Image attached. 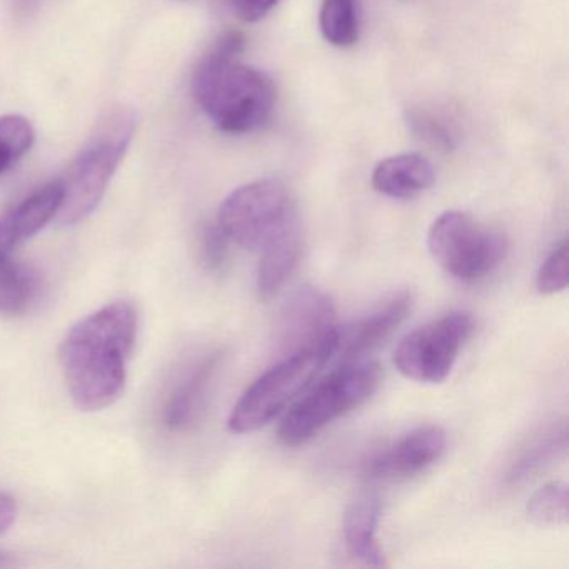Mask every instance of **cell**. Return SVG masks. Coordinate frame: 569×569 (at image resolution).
<instances>
[{"instance_id":"6da1fadb","label":"cell","mask_w":569,"mask_h":569,"mask_svg":"<svg viewBox=\"0 0 569 569\" xmlns=\"http://www.w3.org/2000/svg\"><path fill=\"white\" fill-rule=\"evenodd\" d=\"M138 328V309L129 301L111 302L72 326L59 362L76 408L102 411L121 398Z\"/></svg>"},{"instance_id":"7a4b0ae2","label":"cell","mask_w":569,"mask_h":569,"mask_svg":"<svg viewBox=\"0 0 569 569\" xmlns=\"http://www.w3.org/2000/svg\"><path fill=\"white\" fill-rule=\"evenodd\" d=\"M244 38L229 31L201 59L192 94L212 124L228 134H246L266 124L274 111L276 89L268 74L242 64Z\"/></svg>"},{"instance_id":"3957f363","label":"cell","mask_w":569,"mask_h":569,"mask_svg":"<svg viewBox=\"0 0 569 569\" xmlns=\"http://www.w3.org/2000/svg\"><path fill=\"white\" fill-rule=\"evenodd\" d=\"M134 131L136 116L131 109H114L99 122L91 141L59 181L62 204L56 219L61 224H78L98 209L128 152Z\"/></svg>"},{"instance_id":"277c9868","label":"cell","mask_w":569,"mask_h":569,"mask_svg":"<svg viewBox=\"0 0 569 569\" xmlns=\"http://www.w3.org/2000/svg\"><path fill=\"white\" fill-rule=\"evenodd\" d=\"M379 385L381 368L376 362H342L286 412L279 439L288 446L309 441L326 426L369 401Z\"/></svg>"},{"instance_id":"5b68a950","label":"cell","mask_w":569,"mask_h":569,"mask_svg":"<svg viewBox=\"0 0 569 569\" xmlns=\"http://www.w3.org/2000/svg\"><path fill=\"white\" fill-rule=\"evenodd\" d=\"M218 224L231 241L259 254L302 231L291 192L276 179H262L231 192L219 208Z\"/></svg>"},{"instance_id":"8992f818","label":"cell","mask_w":569,"mask_h":569,"mask_svg":"<svg viewBox=\"0 0 569 569\" xmlns=\"http://www.w3.org/2000/svg\"><path fill=\"white\" fill-rule=\"evenodd\" d=\"M335 352L329 349L286 356L246 389L229 416V429L238 435H248L268 426L308 388Z\"/></svg>"},{"instance_id":"52a82bcc","label":"cell","mask_w":569,"mask_h":569,"mask_svg":"<svg viewBox=\"0 0 569 569\" xmlns=\"http://www.w3.org/2000/svg\"><path fill=\"white\" fill-rule=\"evenodd\" d=\"M428 248L448 274L461 281H478L501 264L508 242L505 234L479 224L471 216L449 211L432 222Z\"/></svg>"},{"instance_id":"ba28073f","label":"cell","mask_w":569,"mask_h":569,"mask_svg":"<svg viewBox=\"0 0 569 569\" xmlns=\"http://www.w3.org/2000/svg\"><path fill=\"white\" fill-rule=\"evenodd\" d=\"M472 328L471 315L462 311L449 312L421 326L396 348V369L412 381L439 385L451 375Z\"/></svg>"},{"instance_id":"9c48e42d","label":"cell","mask_w":569,"mask_h":569,"mask_svg":"<svg viewBox=\"0 0 569 569\" xmlns=\"http://www.w3.org/2000/svg\"><path fill=\"white\" fill-rule=\"evenodd\" d=\"M279 316L276 328L279 351L291 356L311 349H329L336 355L341 328L328 295L305 286L291 296Z\"/></svg>"},{"instance_id":"30bf717a","label":"cell","mask_w":569,"mask_h":569,"mask_svg":"<svg viewBox=\"0 0 569 569\" xmlns=\"http://www.w3.org/2000/svg\"><path fill=\"white\" fill-rule=\"evenodd\" d=\"M445 429L426 426L402 436L382 451L376 452L365 465L368 478L396 481L411 478L439 461L446 451Z\"/></svg>"},{"instance_id":"8fae6325","label":"cell","mask_w":569,"mask_h":569,"mask_svg":"<svg viewBox=\"0 0 569 569\" xmlns=\"http://www.w3.org/2000/svg\"><path fill=\"white\" fill-rule=\"evenodd\" d=\"M411 308V291L396 292L371 315L349 328H341L335 356H341L342 362L361 361L362 356L379 348L405 322Z\"/></svg>"},{"instance_id":"7c38bea8","label":"cell","mask_w":569,"mask_h":569,"mask_svg":"<svg viewBox=\"0 0 569 569\" xmlns=\"http://www.w3.org/2000/svg\"><path fill=\"white\" fill-rule=\"evenodd\" d=\"M62 204L61 182H52L32 192L8 214L0 218V259L9 258L18 246L38 234L52 219L58 218Z\"/></svg>"},{"instance_id":"4fadbf2b","label":"cell","mask_w":569,"mask_h":569,"mask_svg":"<svg viewBox=\"0 0 569 569\" xmlns=\"http://www.w3.org/2000/svg\"><path fill=\"white\" fill-rule=\"evenodd\" d=\"M221 362L222 352H212L176 385L162 409V422L166 428L171 431H184L194 425L204 408Z\"/></svg>"},{"instance_id":"5bb4252c","label":"cell","mask_w":569,"mask_h":569,"mask_svg":"<svg viewBox=\"0 0 569 569\" xmlns=\"http://www.w3.org/2000/svg\"><path fill=\"white\" fill-rule=\"evenodd\" d=\"M431 162L421 154H398L385 159L372 171V188L392 199H412L435 184Z\"/></svg>"},{"instance_id":"9a60e30c","label":"cell","mask_w":569,"mask_h":569,"mask_svg":"<svg viewBox=\"0 0 569 569\" xmlns=\"http://www.w3.org/2000/svg\"><path fill=\"white\" fill-rule=\"evenodd\" d=\"M379 506L369 498L349 506L342 522L346 549L355 561L371 568H386L385 552L378 541Z\"/></svg>"},{"instance_id":"2e32d148","label":"cell","mask_w":569,"mask_h":569,"mask_svg":"<svg viewBox=\"0 0 569 569\" xmlns=\"http://www.w3.org/2000/svg\"><path fill=\"white\" fill-rule=\"evenodd\" d=\"M302 248L305 242H302V231H299L261 252L258 278H256V291L261 301H271L284 288L286 282L298 269Z\"/></svg>"},{"instance_id":"e0dca14e","label":"cell","mask_w":569,"mask_h":569,"mask_svg":"<svg viewBox=\"0 0 569 569\" xmlns=\"http://www.w3.org/2000/svg\"><path fill=\"white\" fill-rule=\"evenodd\" d=\"M39 279L28 266L0 259V316H19L38 298Z\"/></svg>"},{"instance_id":"ac0fdd59","label":"cell","mask_w":569,"mask_h":569,"mask_svg":"<svg viewBox=\"0 0 569 569\" xmlns=\"http://www.w3.org/2000/svg\"><path fill=\"white\" fill-rule=\"evenodd\" d=\"M319 28L329 44L355 46L359 39L358 0H322Z\"/></svg>"},{"instance_id":"d6986e66","label":"cell","mask_w":569,"mask_h":569,"mask_svg":"<svg viewBox=\"0 0 569 569\" xmlns=\"http://www.w3.org/2000/svg\"><path fill=\"white\" fill-rule=\"evenodd\" d=\"M566 446H568V431H566V426L552 428L551 431L538 436V438L519 455V458L512 462L508 475L509 481L518 482L521 481V479L535 475L539 469L545 468L549 461L558 458L559 452L565 451Z\"/></svg>"},{"instance_id":"ffe728a7","label":"cell","mask_w":569,"mask_h":569,"mask_svg":"<svg viewBox=\"0 0 569 569\" xmlns=\"http://www.w3.org/2000/svg\"><path fill=\"white\" fill-rule=\"evenodd\" d=\"M568 485L562 481H552L539 488L528 501V518L542 528L568 522Z\"/></svg>"},{"instance_id":"44dd1931","label":"cell","mask_w":569,"mask_h":569,"mask_svg":"<svg viewBox=\"0 0 569 569\" xmlns=\"http://www.w3.org/2000/svg\"><path fill=\"white\" fill-rule=\"evenodd\" d=\"M36 131L22 116L0 118V176L14 168L34 144Z\"/></svg>"},{"instance_id":"7402d4cb","label":"cell","mask_w":569,"mask_h":569,"mask_svg":"<svg viewBox=\"0 0 569 569\" xmlns=\"http://www.w3.org/2000/svg\"><path fill=\"white\" fill-rule=\"evenodd\" d=\"M568 288V241L559 242L551 254L545 259L538 274L536 289L541 295H556Z\"/></svg>"},{"instance_id":"603a6c76","label":"cell","mask_w":569,"mask_h":569,"mask_svg":"<svg viewBox=\"0 0 569 569\" xmlns=\"http://www.w3.org/2000/svg\"><path fill=\"white\" fill-rule=\"evenodd\" d=\"M229 236L224 229L216 224L206 226L199 236V261L208 271L216 272L222 269L228 261Z\"/></svg>"},{"instance_id":"cb8c5ba5","label":"cell","mask_w":569,"mask_h":569,"mask_svg":"<svg viewBox=\"0 0 569 569\" xmlns=\"http://www.w3.org/2000/svg\"><path fill=\"white\" fill-rule=\"evenodd\" d=\"M409 124H411L412 131L429 144L441 149L452 148L451 131L441 119L436 118L431 112L412 111L409 116Z\"/></svg>"},{"instance_id":"d4e9b609","label":"cell","mask_w":569,"mask_h":569,"mask_svg":"<svg viewBox=\"0 0 569 569\" xmlns=\"http://www.w3.org/2000/svg\"><path fill=\"white\" fill-rule=\"evenodd\" d=\"M231 4L241 21L258 22L279 4V0H231Z\"/></svg>"},{"instance_id":"484cf974","label":"cell","mask_w":569,"mask_h":569,"mask_svg":"<svg viewBox=\"0 0 569 569\" xmlns=\"http://www.w3.org/2000/svg\"><path fill=\"white\" fill-rule=\"evenodd\" d=\"M18 516V505L11 496L0 492V535L14 525Z\"/></svg>"},{"instance_id":"4316f807","label":"cell","mask_w":569,"mask_h":569,"mask_svg":"<svg viewBox=\"0 0 569 569\" xmlns=\"http://www.w3.org/2000/svg\"><path fill=\"white\" fill-rule=\"evenodd\" d=\"M39 2H41V0H16V11L21 16L31 14V12L38 8Z\"/></svg>"},{"instance_id":"83f0119b","label":"cell","mask_w":569,"mask_h":569,"mask_svg":"<svg viewBox=\"0 0 569 569\" xmlns=\"http://www.w3.org/2000/svg\"><path fill=\"white\" fill-rule=\"evenodd\" d=\"M6 562H8V561H6V556L0 555V566L6 565Z\"/></svg>"}]
</instances>
